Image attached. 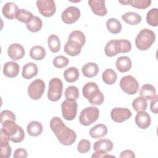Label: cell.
<instances>
[{
	"mask_svg": "<svg viewBox=\"0 0 158 158\" xmlns=\"http://www.w3.org/2000/svg\"><path fill=\"white\" fill-rule=\"evenodd\" d=\"M50 128L60 143L65 146L73 144L77 139L75 132L67 127L59 117H54L50 121Z\"/></svg>",
	"mask_w": 158,
	"mask_h": 158,
	"instance_id": "obj_1",
	"label": "cell"
},
{
	"mask_svg": "<svg viewBox=\"0 0 158 158\" xmlns=\"http://www.w3.org/2000/svg\"><path fill=\"white\" fill-rule=\"evenodd\" d=\"M2 125L1 131L2 132L8 139L15 143L22 142L25 138V133L21 127L15 123V121L6 120Z\"/></svg>",
	"mask_w": 158,
	"mask_h": 158,
	"instance_id": "obj_2",
	"label": "cell"
},
{
	"mask_svg": "<svg viewBox=\"0 0 158 158\" xmlns=\"http://www.w3.org/2000/svg\"><path fill=\"white\" fill-rule=\"evenodd\" d=\"M83 96L88 99L91 104L101 105L104 100V94L100 91L98 85L94 82H88L82 89Z\"/></svg>",
	"mask_w": 158,
	"mask_h": 158,
	"instance_id": "obj_3",
	"label": "cell"
},
{
	"mask_svg": "<svg viewBox=\"0 0 158 158\" xmlns=\"http://www.w3.org/2000/svg\"><path fill=\"white\" fill-rule=\"evenodd\" d=\"M156 35L153 31L150 29H142L135 38V45L141 51L148 49L154 43Z\"/></svg>",
	"mask_w": 158,
	"mask_h": 158,
	"instance_id": "obj_4",
	"label": "cell"
},
{
	"mask_svg": "<svg viewBox=\"0 0 158 158\" xmlns=\"http://www.w3.org/2000/svg\"><path fill=\"white\" fill-rule=\"evenodd\" d=\"M99 116V110L96 107H88L81 111L79 116V122L82 125L89 126L95 122Z\"/></svg>",
	"mask_w": 158,
	"mask_h": 158,
	"instance_id": "obj_5",
	"label": "cell"
},
{
	"mask_svg": "<svg viewBox=\"0 0 158 158\" xmlns=\"http://www.w3.org/2000/svg\"><path fill=\"white\" fill-rule=\"evenodd\" d=\"M63 91V83L58 78H52L49 82V89L48 91V98L52 101H59L62 96Z\"/></svg>",
	"mask_w": 158,
	"mask_h": 158,
	"instance_id": "obj_6",
	"label": "cell"
},
{
	"mask_svg": "<svg viewBox=\"0 0 158 158\" xmlns=\"http://www.w3.org/2000/svg\"><path fill=\"white\" fill-rule=\"evenodd\" d=\"M120 87L125 93L133 95L138 91L139 83L134 77L127 75L121 78L120 81Z\"/></svg>",
	"mask_w": 158,
	"mask_h": 158,
	"instance_id": "obj_7",
	"label": "cell"
},
{
	"mask_svg": "<svg viewBox=\"0 0 158 158\" xmlns=\"http://www.w3.org/2000/svg\"><path fill=\"white\" fill-rule=\"evenodd\" d=\"M78 104L76 101L65 99L61 104V110L63 117L69 121L73 120L77 114Z\"/></svg>",
	"mask_w": 158,
	"mask_h": 158,
	"instance_id": "obj_8",
	"label": "cell"
},
{
	"mask_svg": "<svg viewBox=\"0 0 158 158\" xmlns=\"http://www.w3.org/2000/svg\"><path fill=\"white\" fill-rule=\"evenodd\" d=\"M45 83L41 79L33 80L28 87V94L29 97L33 100L40 99L45 90Z\"/></svg>",
	"mask_w": 158,
	"mask_h": 158,
	"instance_id": "obj_9",
	"label": "cell"
},
{
	"mask_svg": "<svg viewBox=\"0 0 158 158\" xmlns=\"http://www.w3.org/2000/svg\"><path fill=\"white\" fill-rule=\"evenodd\" d=\"M36 6L39 12L46 17H52L56 13V4L53 0H38Z\"/></svg>",
	"mask_w": 158,
	"mask_h": 158,
	"instance_id": "obj_10",
	"label": "cell"
},
{
	"mask_svg": "<svg viewBox=\"0 0 158 158\" xmlns=\"http://www.w3.org/2000/svg\"><path fill=\"white\" fill-rule=\"evenodd\" d=\"M80 17V9L75 6H69L61 14L62 20L66 24H72Z\"/></svg>",
	"mask_w": 158,
	"mask_h": 158,
	"instance_id": "obj_11",
	"label": "cell"
},
{
	"mask_svg": "<svg viewBox=\"0 0 158 158\" xmlns=\"http://www.w3.org/2000/svg\"><path fill=\"white\" fill-rule=\"evenodd\" d=\"M131 112L127 108L115 107L110 111V117L116 123H122L131 117Z\"/></svg>",
	"mask_w": 158,
	"mask_h": 158,
	"instance_id": "obj_12",
	"label": "cell"
},
{
	"mask_svg": "<svg viewBox=\"0 0 158 158\" xmlns=\"http://www.w3.org/2000/svg\"><path fill=\"white\" fill-rule=\"evenodd\" d=\"M25 52L24 48L19 43H13L10 44L7 49L9 57L14 60L21 59L23 57Z\"/></svg>",
	"mask_w": 158,
	"mask_h": 158,
	"instance_id": "obj_13",
	"label": "cell"
},
{
	"mask_svg": "<svg viewBox=\"0 0 158 158\" xmlns=\"http://www.w3.org/2000/svg\"><path fill=\"white\" fill-rule=\"evenodd\" d=\"M105 2V1L102 0H89L88 2L92 12L96 15L101 17L104 16L107 12Z\"/></svg>",
	"mask_w": 158,
	"mask_h": 158,
	"instance_id": "obj_14",
	"label": "cell"
},
{
	"mask_svg": "<svg viewBox=\"0 0 158 158\" xmlns=\"http://www.w3.org/2000/svg\"><path fill=\"white\" fill-rule=\"evenodd\" d=\"M151 122V117L148 113L145 111L138 112L135 116V123L139 128H148L150 126Z\"/></svg>",
	"mask_w": 158,
	"mask_h": 158,
	"instance_id": "obj_15",
	"label": "cell"
},
{
	"mask_svg": "<svg viewBox=\"0 0 158 158\" xmlns=\"http://www.w3.org/2000/svg\"><path fill=\"white\" fill-rule=\"evenodd\" d=\"M20 66L14 61L6 62L3 67V73L8 78L16 77L19 73Z\"/></svg>",
	"mask_w": 158,
	"mask_h": 158,
	"instance_id": "obj_16",
	"label": "cell"
},
{
	"mask_svg": "<svg viewBox=\"0 0 158 158\" xmlns=\"http://www.w3.org/2000/svg\"><path fill=\"white\" fill-rule=\"evenodd\" d=\"M113 149L112 142L107 139H101L96 141L93 145V149L95 151L107 154Z\"/></svg>",
	"mask_w": 158,
	"mask_h": 158,
	"instance_id": "obj_17",
	"label": "cell"
},
{
	"mask_svg": "<svg viewBox=\"0 0 158 158\" xmlns=\"http://www.w3.org/2000/svg\"><path fill=\"white\" fill-rule=\"evenodd\" d=\"M0 156L2 158H8L11 155V148L9 144V139L1 131L0 138Z\"/></svg>",
	"mask_w": 158,
	"mask_h": 158,
	"instance_id": "obj_18",
	"label": "cell"
},
{
	"mask_svg": "<svg viewBox=\"0 0 158 158\" xmlns=\"http://www.w3.org/2000/svg\"><path fill=\"white\" fill-rule=\"evenodd\" d=\"M17 5L12 2L6 3L2 9L3 15L8 19H14L16 18L17 12L19 10Z\"/></svg>",
	"mask_w": 158,
	"mask_h": 158,
	"instance_id": "obj_19",
	"label": "cell"
},
{
	"mask_svg": "<svg viewBox=\"0 0 158 158\" xmlns=\"http://www.w3.org/2000/svg\"><path fill=\"white\" fill-rule=\"evenodd\" d=\"M82 47L83 46L80 44L68 40L67 42L64 45V49L67 54L73 57L78 56L81 52Z\"/></svg>",
	"mask_w": 158,
	"mask_h": 158,
	"instance_id": "obj_20",
	"label": "cell"
},
{
	"mask_svg": "<svg viewBox=\"0 0 158 158\" xmlns=\"http://www.w3.org/2000/svg\"><path fill=\"white\" fill-rule=\"evenodd\" d=\"M38 72L37 65L33 62H28L25 64L22 68V75L23 78L27 80L31 79L35 77Z\"/></svg>",
	"mask_w": 158,
	"mask_h": 158,
	"instance_id": "obj_21",
	"label": "cell"
},
{
	"mask_svg": "<svg viewBox=\"0 0 158 158\" xmlns=\"http://www.w3.org/2000/svg\"><path fill=\"white\" fill-rule=\"evenodd\" d=\"M115 66L118 71L121 73L128 72L130 70L132 66L131 59L127 56H121L117 59Z\"/></svg>",
	"mask_w": 158,
	"mask_h": 158,
	"instance_id": "obj_22",
	"label": "cell"
},
{
	"mask_svg": "<svg viewBox=\"0 0 158 158\" xmlns=\"http://www.w3.org/2000/svg\"><path fill=\"white\" fill-rule=\"evenodd\" d=\"M139 95L147 100H152L156 96V88L151 84H144L140 89Z\"/></svg>",
	"mask_w": 158,
	"mask_h": 158,
	"instance_id": "obj_23",
	"label": "cell"
},
{
	"mask_svg": "<svg viewBox=\"0 0 158 158\" xmlns=\"http://www.w3.org/2000/svg\"><path fill=\"white\" fill-rule=\"evenodd\" d=\"M81 72L85 77L93 78L97 75L99 72V67L94 62H88L83 66Z\"/></svg>",
	"mask_w": 158,
	"mask_h": 158,
	"instance_id": "obj_24",
	"label": "cell"
},
{
	"mask_svg": "<svg viewBox=\"0 0 158 158\" xmlns=\"http://www.w3.org/2000/svg\"><path fill=\"white\" fill-rule=\"evenodd\" d=\"M107 133V128L105 125L102 123L97 124L96 125L94 126L89 131L90 136L93 138H100L106 135Z\"/></svg>",
	"mask_w": 158,
	"mask_h": 158,
	"instance_id": "obj_25",
	"label": "cell"
},
{
	"mask_svg": "<svg viewBox=\"0 0 158 158\" xmlns=\"http://www.w3.org/2000/svg\"><path fill=\"white\" fill-rule=\"evenodd\" d=\"M43 130L42 124L38 121H32L30 122L27 127L28 135L31 136H38L41 134Z\"/></svg>",
	"mask_w": 158,
	"mask_h": 158,
	"instance_id": "obj_26",
	"label": "cell"
},
{
	"mask_svg": "<svg viewBox=\"0 0 158 158\" xmlns=\"http://www.w3.org/2000/svg\"><path fill=\"white\" fill-rule=\"evenodd\" d=\"M115 46L117 53H127L131 49V44L128 40H115Z\"/></svg>",
	"mask_w": 158,
	"mask_h": 158,
	"instance_id": "obj_27",
	"label": "cell"
},
{
	"mask_svg": "<svg viewBox=\"0 0 158 158\" xmlns=\"http://www.w3.org/2000/svg\"><path fill=\"white\" fill-rule=\"evenodd\" d=\"M122 19L125 22L131 25H135L139 23L142 20L140 15L133 12H126L122 15Z\"/></svg>",
	"mask_w": 158,
	"mask_h": 158,
	"instance_id": "obj_28",
	"label": "cell"
},
{
	"mask_svg": "<svg viewBox=\"0 0 158 158\" xmlns=\"http://www.w3.org/2000/svg\"><path fill=\"white\" fill-rule=\"evenodd\" d=\"M119 2L122 4L130 5L131 6L137 9H144L150 6L151 4V1L150 0H128V1H119Z\"/></svg>",
	"mask_w": 158,
	"mask_h": 158,
	"instance_id": "obj_29",
	"label": "cell"
},
{
	"mask_svg": "<svg viewBox=\"0 0 158 158\" xmlns=\"http://www.w3.org/2000/svg\"><path fill=\"white\" fill-rule=\"evenodd\" d=\"M80 76L79 71L75 67H70L66 69L64 72V79L69 83H73L76 81Z\"/></svg>",
	"mask_w": 158,
	"mask_h": 158,
	"instance_id": "obj_30",
	"label": "cell"
},
{
	"mask_svg": "<svg viewBox=\"0 0 158 158\" xmlns=\"http://www.w3.org/2000/svg\"><path fill=\"white\" fill-rule=\"evenodd\" d=\"M30 56L33 60H42L46 56V51L44 48L41 46H34L31 48L30 51Z\"/></svg>",
	"mask_w": 158,
	"mask_h": 158,
	"instance_id": "obj_31",
	"label": "cell"
},
{
	"mask_svg": "<svg viewBox=\"0 0 158 158\" xmlns=\"http://www.w3.org/2000/svg\"><path fill=\"white\" fill-rule=\"evenodd\" d=\"M107 30L112 34L119 33L122 30V24L119 20L115 18H110L106 22Z\"/></svg>",
	"mask_w": 158,
	"mask_h": 158,
	"instance_id": "obj_32",
	"label": "cell"
},
{
	"mask_svg": "<svg viewBox=\"0 0 158 158\" xmlns=\"http://www.w3.org/2000/svg\"><path fill=\"white\" fill-rule=\"evenodd\" d=\"M27 29L31 32H38L39 31L43 26V22L41 19L37 17L33 16V17L26 23Z\"/></svg>",
	"mask_w": 158,
	"mask_h": 158,
	"instance_id": "obj_33",
	"label": "cell"
},
{
	"mask_svg": "<svg viewBox=\"0 0 158 158\" xmlns=\"http://www.w3.org/2000/svg\"><path fill=\"white\" fill-rule=\"evenodd\" d=\"M48 44L52 52H57L60 49V41L59 38L54 34L49 35L48 39Z\"/></svg>",
	"mask_w": 158,
	"mask_h": 158,
	"instance_id": "obj_34",
	"label": "cell"
},
{
	"mask_svg": "<svg viewBox=\"0 0 158 158\" xmlns=\"http://www.w3.org/2000/svg\"><path fill=\"white\" fill-rule=\"evenodd\" d=\"M117 78L116 72L112 69H107L104 71L102 75L103 81L107 85H112L115 83Z\"/></svg>",
	"mask_w": 158,
	"mask_h": 158,
	"instance_id": "obj_35",
	"label": "cell"
},
{
	"mask_svg": "<svg viewBox=\"0 0 158 158\" xmlns=\"http://www.w3.org/2000/svg\"><path fill=\"white\" fill-rule=\"evenodd\" d=\"M69 40L75 41L82 46H83L86 42V38L84 33L80 30H74L72 31L68 38Z\"/></svg>",
	"mask_w": 158,
	"mask_h": 158,
	"instance_id": "obj_36",
	"label": "cell"
},
{
	"mask_svg": "<svg viewBox=\"0 0 158 158\" xmlns=\"http://www.w3.org/2000/svg\"><path fill=\"white\" fill-rule=\"evenodd\" d=\"M146 19L148 25L157 27L158 25V9L157 8L150 9L147 13Z\"/></svg>",
	"mask_w": 158,
	"mask_h": 158,
	"instance_id": "obj_37",
	"label": "cell"
},
{
	"mask_svg": "<svg viewBox=\"0 0 158 158\" xmlns=\"http://www.w3.org/2000/svg\"><path fill=\"white\" fill-rule=\"evenodd\" d=\"M147 101L143 97H138L135 98L132 102V107L133 109L138 112L145 111L147 108Z\"/></svg>",
	"mask_w": 158,
	"mask_h": 158,
	"instance_id": "obj_38",
	"label": "cell"
},
{
	"mask_svg": "<svg viewBox=\"0 0 158 158\" xmlns=\"http://www.w3.org/2000/svg\"><path fill=\"white\" fill-rule=\"evenodd\" d=\"M65 99L70 101H76L80 95L78 88L75 86H69L65 91Z\"/></svg>",
	"mask_w": 158,
	"mask_h": 158,
	"instance_id": "obj_39",
	"label": "cell"
},
{
	"mask_svg": "<svg viewBox=\"0 0 158 158\" xmlns=\"http://www.w3.org/2000/svg\"><path fill=\"white\" fill-rule=\"evenodd\" d=\"M33 17V14L24 9H20L17 12L16 19L19 22L27 23Z\"/></svg>",
	"mask_w": 158,
	"mask_h": 158,
	"instance_id": "obj_40",
	"label": "cell"
},
{
	"mask_svg": "<svg viewBox=\"0 0 158 158\" xmlns=\"http://www.w3.org/2000/svg\"><path fill=\"white\" fill-rule=\"evenodd\" d=\"M69 60L64 56H58L54 57L52 61L54 66L57 69H62L68 65Z\"/></svg>",
	"mask_w": 158,
	"mask_h": 158,
	"instance_id": "obj_41",
	"label": "cell"
},
{
	"mask_svg": "<svg viewBox=\"0 0 158 158\" xmlns=\"http://www.w3.org/2000/svg\"><path fill=\"white\" fill-rule=\"evenodd\" d=\"M115 40H112L109 41L108 43H107L105 46L104 52L105 54L108 57H114L118 54L115 49Z\"/></svg>",
	"mask_w": 158,
	"mask_h": 158,
	"instance_id": "obj_42",
	"label": "cell"
},
{
	"mask_svg": "<svg viewBox=\"0 0 158 158\" xmlns=\"http://www.w3.org/2000/svg\"><path fill=\"white\" fill-rule=\"evenodd\" d=\"M91 148V143L89 140L86 139H81L77 146V150L81 154L88 152Z\"/></svg>",
	"mask_w": 158,
	"mask_h": 158,
	"instance_id": "obj_43",
	"label": "cell"
},
{
	"mask_svg": "<svg viewBox=\"0 0 158 158\" xmlns=\"http://www.w3.org/2000/svg\"><path fill=\"white\" fill-rule=\"evenodd\" d=\"M15 115L9 110H4L1 112V123H2L6 120L15 121Z\"/></svg>",
	"mask_w": 158,
	"mask_h": 158,
	"instance_id": "obj_44",
	"label": "cell"
},
{
	"mask_svg": "<svg viewBox=\"0 0 158 158\" xmlns=\"http://www.w3.org/2000/svg\"><path fill=\"white\" fill-rule=\"evenodd\" d=\"M28 156V153L26 149L23 148L17 149L14 153L13 157L14 158H26Z\"/></svg>",
	"mask_w": 158,
	"mask_h": 158,
	"instance_id": "obj_45",
	"label": "cell"
},
{
	"mask_svg": "<svg viewBox=\"0 0 158 158\" xmlns=\"http://www.w3.org/2000/svg\"><path fill=\"white\" fill-rule=\"evenodd\" d=\"M157 100H158V96L156 94V97L151 100L150 104V109L152 112L154 114H157L158 109H157Z\"/></svg>",
	"mask_w": 158,
	"mask_h": 158,
	"instance_id": "obj_46",
	"label": "cell"
},
{
	"mask_svg": "<svg viewBox=\"0 0 158 158\" xmlns=\"http://www.w3.org/2000/svg\"><path fill=\"white\" fill-rule=\"evenodd\" d=\"M119 157L120 158H125V157H127V158H128V157H130V158H135V153L133 151H131V150H128V149H127V150H124L123 151L121 152Z\"/></svg>",
	"mask_w": 158,
	"mask_h": 158,
	"instance_id": "obj_47",
	"label": "cell"
}]
</instances>
